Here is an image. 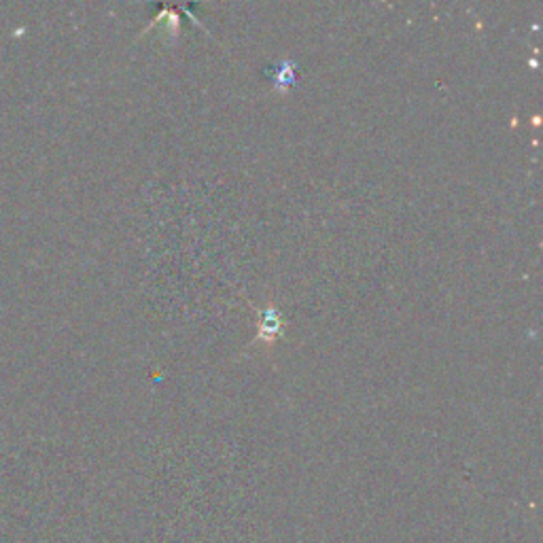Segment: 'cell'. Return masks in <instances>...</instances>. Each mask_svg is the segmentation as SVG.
<instances>
[{
    "instance_id": "cell-1",
    "label": "cell",
    "mask_w": 543,
    "mask_h": 543,
    "mask_svg": "<svg viewBox=\"0 0 543 543\" xmlns=\"http://www.w3.org/2000/svg\"><path fill=\"white\" fill-rule=\"evenodd\" d=\"M285 325V319L280 316V312L276 310L274 304H270L263 312H261V325H259V340L272 344L276 336H280Z\"/></svg>"
},
{
    "instance_id": "cell-2",
    "label": "cell",
    "mask_w": 543,
    "mask_h": 543,
    "mask_svg": "<svg viewBox=\"0 0 543 543\" xmlns=\"http://www.w3.org/2000/svg\"><path fill=\"white\" fill-rule=\"evenodd\" d=\"M268 74H270V79L276 83L274 87H278V89H289V87L295 83V64L289 62V59H285V62H280L278 66H274V70L268 72Z\"/></svg>"
}]
</instances>
